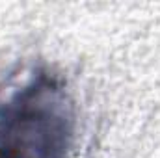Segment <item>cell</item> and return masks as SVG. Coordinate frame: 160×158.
<instances>
[{
	"label": "cell",
	"instance_id": "6da1fadb",
	"mask_svg": "<svg viewBox=\"0 0 160 158\" xmlns=\"http://www.w3.org/2000/svg\"><path fill=\"white\" fill-rule=\"evenodd\" d=\"M73 136L71 102L48 75L26 84L0 110V158H67Z\"/></svg>",
	"mask_w": 160,
	"mask_h": 158
}]
</instances>
